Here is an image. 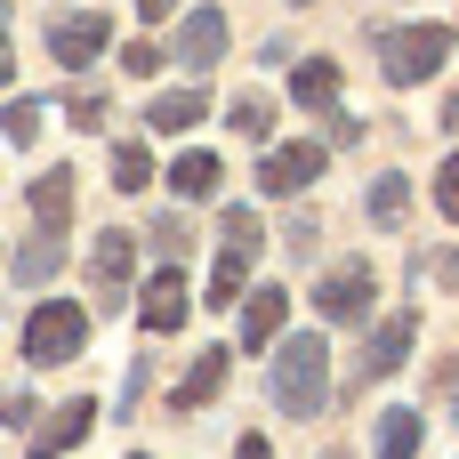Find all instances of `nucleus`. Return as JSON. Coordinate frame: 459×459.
<instances>
[{
    "instance_id": "obj_11",
    "label": "nucleus",
    "mask_w": 459,
    "mask_h": 459,
    "mask_svg": "<svg viewBox=\"0 0 459 459\" xmlns=\"http://www.w3.org/2000/svg\"><path fill=\"white\" fill-rule=\"evenodd\" d=\"M226 56V16L218 8H186V24H178V65L186 73H210Z\"/></svg>"
},
{
    "instance_id": "obj_20",
    "label": "nucleus",
    "mask_w": 459,
    "mask_h": 459,
    "mask_svg": "<svg viewBox=\"0 0 459 459\" xmlns=\"http://www.w3.org/2000/svg\"><path fill=\"white\" fill-rule=\"evenodd\" d=\"M420 444H428L420 411H387L379 420V459H420Z\"/></svg>"
},
{
    "instance_id": "obj_30",
    "label": "nucleus",
    "mask_w": 459,
    "mask_h": 459,
    "mask_svg": "<svg viewBox=\"0 0 459 459\" xmlns=\"http://www.w3.org/2000/svg\"><path fill=\"white\" fill-rule=\"evenodd\" d=\"M436 274H444V282L459 290V250H444V266H436Z\"/></svg>"
},
{
    "instance_id": "obj_18",
    "label": "nucleus",
    "mask_w": 459,
    "mask_h": 459,
    "mask_svg": "<svg viewBox=\"0 0 459 459\" xmlns=\"http://www.w3.org/2000/svg\"><path fill=\"white\" fill-rule=\"evenodd\" d=\"M32 218L65 234V218H73V169H48V178H32Z\"/></svg>"
},
{
    "instance_id": "obj_23",
    "label": "nucleus",
    "mask_w": 459,
    "mask_h": 459,
    "mask_svg": "<svg viewBox=\"0 0 459 459\" xmlns=\"http://www.w3.org/2000/svg\"><path fill=\"white\" fill-rule=\"evenodd\" d=\"M226 121H234V137H266V129H274V105H266V97H234Z\"/></svg>"
},
{
    "instance_id": "obj_10",
    "label": "nucleus",
    "mask_w": 459,
    "mask_h": 459,
    "mask_svg": "<svg viewBox=\"0 0 459 459\" xmlns=\"http://www.w3.org/2000/svg\"><path fill=\"white\" fill-rule=\"evenodd\" d=\"M129 274H137V234L105 226L97 250H89V282H97V299H129Z\"/></svg>"
},
{
    "instance_id": "obj_3",
    "label": "nucleus",
    "mask_w": 459,
    "mask_h": 459,
    "mask_svg": "<svg viewBox=\"0 0 459 459\" xmlns=\"http://www.w3.org/2000/svg\"><path fill=\"white\" fill-rule=\"evenodd\" d=\"M89 347V315L73 299H40L24 315V363H73Z\"/></svg>"
},
{
    "instance_id": "obj_28",
    "label": "nucleus",
    "mask_w": 459,
    "mask_h": 459,
    "mask_svg": "<svg viewBox=\"0 0 459 459\" xmlns=\"http://www.w3.org/2000/svg\"><path fill=\"white\" fill-rule=\"evenodd\" d=\"M234 459H274V444H266V436H242V444H234Z\"/></svg>"
},
{
    "instance_id": "obj_21",
    "label": "nucleus",
    "mask_w": 459,
    "mask_h": 459,
    "mask_svg": "<svg viewBox=\"0 0 459 459\" xmlns=\"http://www.w3.org/2000/svg\"><path fill=\"white\" fill-rule=\"evenodd\" d=\"M145 178H153V153H145L137 137H121V145H113V186H121V194H145Z\"/></svg>"
},
{
    "instance_id": "obj_32",
    "label": "nucleus",
    "mask_w": 459,
    "mask_h": 459,
    "mask_svg": "<svg viewBox=\"0 0 459 459\" xmlns=\"http://www.w3.org/2000/svg\"><path fill=\"white\" fill-rule=\"evenodd\" d=\"M444 129H459V97H452V105H444Z\"/></svg>"
},
{
    "instance_id": "obj_8",
    "label": "nucleus",
    "mask_w": 459,
    "mask_h": 459,
    "mask_svg": "<svg viewBox=\"0 0 459 459\" xmlns=\"http://www.w3.org/2000/svg\"><path fill=\"white\" fill-rule=\"evenodd\" d=\"M411 339H420V315L403 307V315H379L371 323V339H363V355H355V379L371 387V379H387V371H403V355H411Z\"/></svg>"
},
{
    "instance_id": "obj_27",
    "label": "nucleus",
    "mask_w": 459,
    "mask_h": 459,
    "mask_svg": "<svg viewBox=\"0 0 459 459\" xmlns=\"http://www.w3.org/2000/svg\"><path fill=\"white\" fill-rule=\"evenodd\" d=\"M121 65L145 81V73H161V48H153V40H129V48H121Z\"/></svg>"
},
{
    "instance_id": "obj_34",
    "label": "nucleus",
    "mask_w": 459,
    "mask_h": 459,
    "mask_svg": "<svg viewBox=\"0 0 459 459\" xmlns=\"http://www.w3.org/2000/svg\"><path fill=\"white\" fill-rule=\"evenodd\" d=\"M299 8H307V0H299Z\"/></svg>"
},
{
    "instance_id": "obj_1",
    "label": "nucleus",
    "mask_w": 459,
    "mask_h": 459,
    "mask_svg": "<svg viewBox=\"0 0 459 459\" xmlns=\"http://www.w3.org/2000/svg\"><path fill=\"white\" fill-rule=\"evenodd\" d=\"M266 395L282 420H315L331 403V347L307 331V339H282L274 347V371H266Z\"/></svg>"
},
{
    "instance_id": "obj_19",
    "label": "nucleus",
    "mask_w": 459,
    "mask_h": 459,
    "mask_svg": "<svg viewBox=\"0 0 459 459\" xmlns=\"http://www.w3.org/2000/svg\"><path fill=\"white\" fill-rule=\"evenodd\" d=\"M56 266H65V234H56V226H40V234L16 250V282H48Z\"/></svg>"
},
{
    "instance_id": "obj_33",
    "label": "nucleus",
    "mask_w": 459,
    "mask_h": 459,
    "mask_svg": "<svg viewBox=\"0 0 459 459\" xmlns=\"http://www.w3.org/2000/svg\"><path fill=\"white\" fill-rule=\"evenodd\" d=\"M444 395H452V411H459V371H452V379H444Z\"/></svg>"
},
{
    "instance_id": "obj_12",
    "label": "nucleus",
    "mask_w": 459,
    "mask_h": 459,
    "mask_svg": "<svg viewBox=\"0 0 459 459\" xmlns=\"http://www.w3.org/2000/svg\"><path fill=\"white\" fill-rule=\"evenodd\" d=\"M331 97H339V56H299V65H290V105H307V113H339Z\"/></svg>"
},
{
    "instance_id": "obj_13",
    "label": "nucleus",
    "mask_w": 459,
    "mask_h": 459,
    "mask_svg": "<svg viewBox=\"0 0 459 459\" xmlns=\"http://www.w3.org/2000/svg\"><path fill=\"white\" fill-rule=\"evenodd\" d=\"M282 315H290V290H282V282L250 290V307H242V347H250V355L274 347V339H282Z\"/></svg>"
},
{
    "instance_id": "obj_5",
    "label": "nucleus",
    "mask_w": 459,
    "mask_h": 459,
    "mask_svg": "<svg viewBox=\"0 0 459 459\" xmlns=\"http://www.w3.org/2000/svg\"><path fill=\"white\" fill-rule=\"evenodd\" d=\"M250 266H258V218H250V210H226V226H218V266H210V307H234Z\"/></svg>"
},
{
    "instance_id": "obj_2",
    "label": "nucleus",
    "mask_w": 459,
    "mask_h": 459,
    "mask_svg": "<svg viewBox=\"0 0 459 459\" xmlns=\"http://www.w3.org/2000/svg\"><path fill=\"white\" fill-rule=\"evenodd\" d=\"M371 299H379L371 258H339V266L315 282V315H323V323H339V331H363V323H371Z\"/></svg>"
},
{
    "instance_id": "obj_4",
    "label": "nucleus",
    "mask_w": 459,
    "mask_h": 459,
    "mask_svg": "<svg viewBox=\"0 0 459 459\" xmlns=\"http://www.w3.org/2000/svg\"><path fill=\"white\" fill-rule=\"evenodd\" d=\"M452 48H459V40L444 32V24H403V32H387V40H379V73H387L395 89H411V81H428Z\"/></svg>"
},
{
    "instance_id": "obj_22",
    "label": "nucleus",
    "mask_w": 459,
    "mask_h": 459,
    "mask_svg": "<svg viewBox=\"0 0 459 459\" xmlns=\"http://www.w3.org/2000/svg\"><path fill=\"white\" fill-rule=\"evenodd\" d=\"M403 210H411V186H403V169L371 178V218H379V226H403Z\"/></svg>"
},
{
    "instance_id": "obj_24",
    "label": "nucleus",
    "mask_w": 459,
    "mask_h": 459,
    "mask_svg": "<svg viewBox=\"0 0 459 459\" xmlns=\"http://www.w3.org/2000/svg\"><path fill=\"white\" fill-rule=\"evenodd\" d=\"M32 129H40V105H32V97L0 105V137H8V145H32Z\"/></svg>"
},
{
    "instance_id": "obj_15",
    "label": "nucleus",
    "mask_w": 459,
    "mask_h": 459,
    "mask_svg": "<svg viewBox=\"0 0 459 459\" xmlns=\"http://www.w3.org/2000/svg\"><path fill=\"white\" fill-rule=\"evenodd\" d=\"M169 186H178V194H186V202H210V194H218V186H226V161H218V153H202V145H194V153H178V161H169Z\"/></svg>"
},
{
    "instance_id": "obj_6",
    "label": "nucleus",
    "mask_w": 459,
    "mask_h": 459,
    "mask_svg": "<svg viewBox=\"0 0 459 459\" xmlns=\"http://www.w3.org/2000/svg\"><path fill=\"white\" fill-rule=\"evenodd\" d=\"M323 145L315 137H290V145H266V161H258V194L266 202H290V194H307L315 178H323Z\"/></svg>"
},
{
    "instance_id": "obj_26",
    "label": "nucleus",
    "mask_w": 459,
    "mask_h": 459,
    "mask_svg": "<svg viewBox=\"0 0 459 459\" xmlns=\"http://www.w3.org/2000/svg\"><path fill=\"white\" fill-rule=\"evenodd\" d=\"M436 202H444V218L459 226V153L444 161V169H436Z\"/></svg>"
},
{
    "instance_id": "obj_31",
    "label": "nucleus",
    "mask_w": 459,
    "mask_h": 459,
    "mask_svg": "<svg viewBox=\"0 0 459 459\" xmlns=\"http://www.w3.org/2000/svg\"><path fill=\"white\" fill-rule=\"evenodd\" d=\"M8 73H16V56H8V40H0V89H8Z\"/></svg>"
},
{
    "instance_id": "obj_9",
    "label": "nucleus",
    "mask_w": 459,
    "mask_h": 459,
    "mask_svg": "<svg viewBox=\"0 0 459 459\" xmlns=\"http://www.w3.org/2000/svg\"><path fill=\"white\" fill-rule=\"evenodd\" d=\"M186 315H194V290H186V274H178V258H169V266H161V274L137 290V323L161 339V331H178Z\"/></svg>"
},
{
    "instance_id": "obj_25",
    "label": "nucleus",
    "mask_w": 459,
    "mask_h": 459,
    "mask_svg": "<svg viewBox=\"0 0 459 459\" xmlns=\"http://www.w3.org/2000/svg\"><path fill=\"white\" fill-rule=\"evenodd\" d=\"M65 113H73V129H105V97H97V89L65 97Z\"/></svg>"
},
{
    "instance_id": "obj_17",
    "label": "nucleus",
    "mask_w": 459,
    "mask_h": 459,
    "mask_svg": "<svg viewBox=\"0 0 459 459\" xmlns=\"http://www.w3.org/2000/svg\"><path fill=\"white\" fill-rule=\"evenodd\" d=\"M218 387H226V355L210 347V355H202V363H194V371H186V379L169 387V403H178V411H202V403H210Z\"/></svg>"
},
{
    "instance_id": "obj_14",
    "label": "nucleus",
    "mask_w": 459,
    "mask_h": 459,
    "mask_svg": "<svg viewBox=\"0 0 459 459\" xmlns=\"http://www.w3.org/2000/svg\"><path fill=\"white\" fill-rule=\"evenodd\" d=\"M89 428H97V403H89V395H73V403H65V411H56V420L32 436V459H65L81 436H89Z\"/></svg>"
},
{
    "instance_id": "obj_29",
    "label": "nucleus",
    "mask_w": 459,
    "mask_h": 459,
    "mask_svg": "<svg viewBox=\"0 0 459 459\" xmlns=\"http://www.w3.org/2000/svg\"><path fill=\"white\" fill-rule=\"evenodd\" d=\"M169 8H178V0H137V16H145V24H161Z\"/></svg>"
},
{
    "instance_id": "obj_7",
    "label": "nucleus",
    "mask_w": 459,
    "mask_h": 459,
    "mask_svg": "<svg viewBox=\"0 0 459 459\" xmlns=\"http://www.w3.org/2000/svg\"><path fill=\"white\" fill-rule=\"evenodd\" d=\"M105 40H113V16H105V8H81V16H56V24H48V56H56L65 73L97 65Z\"/></svg>"
},
{
    "instance_id": "obj_16",
    "label": "nucleus",
    "mask_w": 459,
    "mask_h": 459,
    "mask_svg": "<svg viewBox=\"0 0 459 459\" xmlns=\"http://www.w3.org/2000/svg\"><path fill=\"white\" fill-rule=\"evenodd\" d=\"M202 113H210V97H202V89H169V97H153V105H145V129L178 137V129H194Z\"/></svg>"
}]
</instances>
